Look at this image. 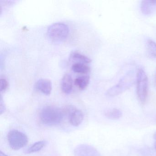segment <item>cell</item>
<instances>
[{
  "instance_id": "6da1fadb",
  "label": "cell",
  "mask_w": 156,
  "mask_h": 156,
  "mask_svg": "<svg viewBox=\"0 0 156 156\" xmlns=\"http://www.w3.org/2000/svg\"><path fill=\"white\" fill-rule=\"evenodd\" d=\"M64 115L62 109L54 106H47L41 110L40 117L43 124L55 126L62 122Z\"/></svg>"
},
{
  "instance_id": "7a4b0ae2",
  "label": "cell",
  "mask_w": 156,
  "mask_h": 156,
  "mask_svg": "<svg viewBox=\"0 0 156 156\" xmlns=\"http://www.w3.org/2000/svg\"><path fill=\"white\" fill-rule=\"evenodd\" d=\"M136 80V74L134 71H129L127 73L119 82L108 90V95L110 97L116 96L127 90L131 87Z\"/></svg>"
},
{
  "instance_id": "3957f363",
  "label": "cell",
  "mask_w": 156,
  "mask_h": 156,
  "mask_svg": "<svg viewBox=\"0 0 156 156\" xmlns=\"http://www.w3.org/2000/svg\"><path fill=\"white\" fill-rule=\"evenodd\" d=\"M68 25L62 23H55L51 24L47 29L49 38L55 42L62 41L65 40L69 34Z\"/></svg>"
},
{
  "instance_id": "277c9868",
  "label": "cell",
  "mask_w": 156,
  "mask_h": 156,
  "mask_svg": "<svg viewBox=\"0 0 156 156\" xmlns=\"http://www.w3.org/2000/svg\"><path fill=\"white\" fill-rule=\"evenodd\" d=\"M136 91L138 98L142 104H145L148 96V82L147 74L142 69H139L136 73Z\"/></svg>"
},
{
  "instance_id": "5b68a950",
  "label": "cell",
  "mask_w": 156,
  "mask_h": 156,
  "mask_svg": "<svg viewBox=\"0 0 156 156\" xmlns=\"http://www.w3.org/2000/svg\"><path fill=\"white\" fill-rule=\"evenodd\" d=\"M8 140L10 147L15 150H18L25 147L28 142L27 136L17 129H12L9 132Z\"/></svg>"
},
{
  "instance_id": "8992f818",
  "label": "cell",
  "mask_w": 156,
  "mask_h": 156,
  "mask_svg": "<svg viewBox=\"0 0 156 156\" xmlns=\"http://www.w3.org/2000/svg\"><path fill=\"white\" fill-rule=\"evenodd\" d=\"M75 156H101L100 152L91 145L80 144L74 150Z\"/></svg>"
},
{
  "instance_id": "52a82bcc",
  "label": "cell",
  "mask_w": 156,
  "mask_h": 156,
  "mask_svg": "<svg viewBox=\"0 0 156 156\" xmlns=\"http://www.w3.org/2000/svg\"><path fill=\"white\" fill-rule=\"evenodd\" d=\"M84 115L80 109H76L74 107L69 113V122L72 126H78L83 120Z\"/></svg>"
},
{
  "instance_id": "ba28073f",
  "label": "cell",
  "mask_w": 156,
  "mask_h": 156,
  "mask_svg": "<svg viewBox=\"0 0 156 156\" xmlns=\"http://www.w3.org/2000/svg\"><path fill=\"white\" fill-rule=\"evenodd\" d=\"M35 87L40 92L47 96L51 94L52 89L51 81L49 79L44 78L38 80L35 84Z\"/></svg>"
},
{
  "instance_id": "9c48e42d",
  "label": "cell",
  "mask_w": 156,
  "mask_h": 156,
  "mask_svg": "<svg viewBox=\"0 0 156 156\" xmlns=\"http://www.w3.org/2000/svg\"><path fill=\"white\" fill-rule=\"evenodd\" d=\"M141 12L144 15L153 14L156 12V0L143 1L140 4Z\"/></svg>"
},
{
  "instance_id": "30bf717a",
  "label": "cell",
  "mask_w": 156,
  "mask_h": 156,
  "mask_svg": "<svg viewBox=\"0 0 156 156\" xmlns=\"http://www.w3.org/2000/svg\"><path fill=\"white\" fill-rule=\"evenodd\" d=\"M61 88L65 94H70L72 92L73 87V80L71 75L66 74L61 80Z\"/></svg>"
},
{
  "instance_id": "8fae6325",
  "label": "cell",
  "mask_w": 156,
  "mask_h": 156,
  "mask_svg": "<svg viewBox=\"0 0 156 156\" xmlns=\"http://www.w3.org/2000/svg\"><path fill=\"white\" fill-rule=\"evenodd\" d=\"M90 81V77L89 76H77L74 80V83L80 90H84L85 89Z\"/></svg>"
},
{
  "instance_id": "7c38bea8",
  "label": "cell",
  "mask_w": 156,
  "mask_h": 156,
  "mask_svg": "<svg viewBox=\"0 0 156 156\" xmlns=\"http://www.w3.org/2000/svg\"><path fill=\"white\" fill-rule=\"evenodd\" d=\"M72 69L74 72L78 73H87L90 71V67L88 66L82 62L74 64L72 66Z\"/></svg>"
},
{
  "instance_id": "4fadbf2b",
  "label": "cell",
  "mask_w": 156,
  "mask_h": 156,
  "mask_svg": "<svg viewBox=\"0 0 156 156\" xmlns=\"http://www.w3.org/2000/svg\"><path fill=\"white\" fill-rule=\"evenodd\" d=\"M70 57L73 60L79 61V62L89 63L91 62V60L86 55L81 53L78 51L73 52L70 54Z\"/></svg>"
},
{
  "instance_id": "5bb4252c",
  "label": "cell",
  "mask_w": 156,
  "mask_h": 156,
  "mask_svg": "<svg viewBox=\"0 0 156 156\" xmlns=\"http://www.w3.org/2000/svg\"><path fill=\"white\" fill-rule=\"evenodd\" d=\"M46 143L45 140H41L35 142L30 147L28 148V149L25 151V153L26 154H30L40 151L45 146Z\"/></svg>"
},
{
  "instance_id": "9a60e30c",
  "label": "cell",
  "mask_w": 156,
  "mask_h": 156,
  "mask_svg": "<svg viewBox=\"0 0 156 156\" xmlns=\"http://www.w3.org/2000/svg\"><path fill=\"white\" fill-rule=\"evenodd\" d=\"M105 116L110 119H117L122 117V113L121 110L118 108H113L106 112Z\"/></svg>"
},
{
  "instance_id": "2e32d148",
  "label": "cell",
  "mask_w": 156,
  "mask_h": 156,
  "mask_svg": "<svg viewBox=\"0 0 156 156\" xmlns=\"http://www.w3.org/2000/svg\"><path fill=\"white\" fill-rule=\"evenodd\" d=\"M147 51L152 57H156V43L152 40H148L146 44Z\"/></svg>"
},
{
  "instance_id": "e0dca14e",
  "label": "cell",
  "mask_w": 156,
  "mask_h": 156,
  "mask_svg": "<svg viewBox=\"0 0 156 156\" xmlns=\"http://www.w3.org/2000/svg\"><path fill=\"white\" fill-rule=\"evenodd\" d=\"M0 84H1V92H4L7 90L9 87V82L7 79L5 78H1L0 80Z\"/></svg>"
},
{
  "instance_id": "ac0fdd59",
  "label": "cell",
  "mask_w": 156,
  "mask_h": 156,
  "mask_svg": "<svg viewBox=\"0 0 156 156\" xmlns=\"http://www.w3.org/2000/svg\"><path fill=\"white\" fill-rule=\"evenodd\" d=\"M6 110V107H5V105H4V102L2 100V97H1V101H0V113L1 115H2L3 113L5 112Z\"/></svg>"
},
{
  "instance_id": "d6986e66",
  "label": "cell",
  "mask_w": 156,
  "mask_h": 156,
  "mask_svg": "<svg viewBox=\"0 0 156 156\" xmlns=\"http://www.w3.org/2000/svg\"><path fill=\"white\" fill-rule=\"evenodd\" d=\"M153 138L154 139V147H155V149H156V132L154 134Z\"/></svg>"
},
{
  "instance_id": "ffe728a7",
  "label": "cell",
  "mask_w": 156,
  "mask_h": 156,
  "mask_svg": "<svg viewBox=\"0 0 156 156\" xmlns=\"http://www.w3.org/2000/svg\"><path fill=\"white\" fill-rule=\"evenodd\" d=\"M0 156H9L8 155H6L4 152H2V151H1L0 152Z\"/></svg>"
}]
</instances>
